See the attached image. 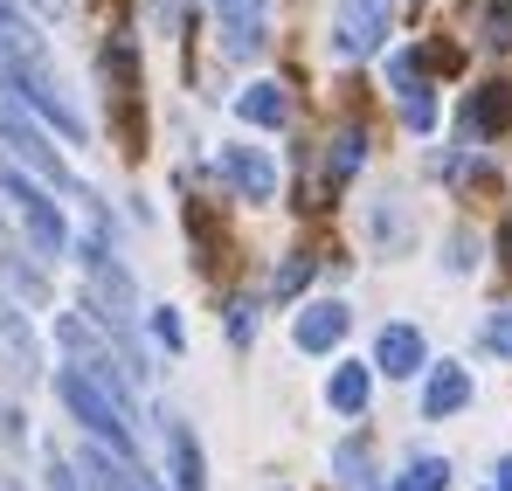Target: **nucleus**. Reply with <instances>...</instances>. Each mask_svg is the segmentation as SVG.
<instances>
[{"label": "nucleus", "instance_id": "obj_1", "mask_svg": "<svg viewBox=\"0 0 512 491\" xmlns=\"http://www.w3.org/2000/svg\"><path fill=\"white\" fill-rule=\"evenodd\" d=\"M0 90H7L21 111L49 118L70 146L84 139V118L70 111V97H63V83H56V70H49V56H42V42H35V28H28V21L0 35Z\"/></svg>", "mask_w": 512, "mask_h": 491}, {"label": "nucleus", "instance_id": "obj_2", "mask_svg": "<svg viewBox=\"0 0 512 491\" xmlns=\"http://www.w3.org/2000/svg\"><path fill=\"white\" fill-rule=\"evenodd\" d=\"M0 194L14 201V215H21V229H28L35 256H70V215L49 201V187H42L35 173H21V166L0 160Z\"/></svg>", "mask_w": 512, "mask_h": 491}, {"label": "nucleus", "instance_id": "obj_3", "mask_svg": "<svg viewBox=\"0 0 512 491\" xmlns=\"http://www.w3.org/2000/svg\"><path fill=\"white\" fill-rule=\"evenodd\" d=\"M56 402L77 415V422L90 429V443H104L111 457H132V450H139V436H132V422L118 415V402H111L97 381H84L77 367H56Z\"/></svg>", "mask_w": 512, "mask_h": 491}, {"label": "nucleus", "instance_id": "obj_4", "mask_svg": "<svg viewBox=\"0 0 512 491\" xmlns=\"http://www.w3.org/2000/svg\"><path fill=\"white\" fill-rule=\"evenodd\" d=\"M0 139L14 146V160L28 166V173H35L42 187H63V194L90 201V194H84V180L70 173V160H63V153H56V146L42 139V125H35V118H28V111H21V104H14L7 90H0Z\"/></svg>", "mask_w": 512, "mask_h": 491}, {"label": "nucleus", "instance_id": "obj_5", "mask_svg": "<svg viewBox=\"0 0 512 491\" xmlns=\"http://www.w3.org/2000/svg\"><path fill=\"white\" fill-rule=\"evenodd\" d=\"M77 256H84V270H90V312H97V326H104V332H125V326H132V312H139L132 270H125L111 249L97 243V236H84V243H77Z\"/></svg>", "mask_w": 512, "mask_h": 491}, {"label": "nucleus", "instance_id": "obj_6", "mask_svg": "<svg viewBox=\"0 0 512 491\" xmlns=\"http://www.w3.org/2000/svg\"><path fill=\"white\" fill-rule=\"evenodd\" d=\"M388 21H395V0H340L333 7V56L360 63L388 42Z\"/></svg>", "mask_w": 512, "mask_h": 491}, {"label": "nucleus", "instance_id": "obj_7", "mask_svg": "<svg viewBox=\"0 0 512 491\" xmlns=\"http://www.w3.org/2000/svg\"><path fill=\"white\" fill-rule=\"evenodd\" d=\"M77 471H84V491H167L153 471H139L132 457H111L104 443H84L77 450Z\"/></svg>", "mask_w": 512, "mask_h": 491}, {"label": "nucleus", "instance_id": "obj_8", "mask_svg": "<svg viewBox=\"0 0 512 491\" xmlns=\"http://www.w3.org/2000/svg\"><path fill=\"white\" fill-rule=\"evenodd\" d=\"M215 166H222V180H229L243 201H270V194H277V160L256 153V146H222Z\"/></svg>", "mask_w": 512, "mask_h": 491}, {"label": "nucleus", "instance_id": "obj_9", "mask_svg": "<svg viewBox=\"0 0 512 491\" xmlns=\"http://www.w3.org/2000/svg\"><path fill=\"white\" fill-rule=\"evenodd\" d=\"M215 21H222V56L250 63L263 49V0H215Z\"/></svg>", "mask_w": 512, "mask_h": 491}, {"label": "nucleus", "instance_id": "obj_10", "mask_svg": "<svg viewBox=\"0 0 512 491\" xmlns=\"http://www.w3.org/2000/svg\"><path fill=\"white\" fill-rule=\"evenodd\" d=\"M346 326H353V312H346L340 298H319V305H305V312H298L291 339H298V353H333V346L346 339Z\"/></svg>", "mask_w": 512, "mask_h": 491}, {"label": "nucleus", "instance_id": "obj_11", "mask_svg": "<svg viewBox=\"0 0 512 491\" xmlns=\"http://www.w3.org/2000/svg\"><path fill=\"white\" fill-rule=\"evenodd\" d=\"M374 367L388 374V381H409V374H423L429 367V346L416 326H381V339H374Z\"/></svg>", "mask_w": 512, "mask_h": 491}, {"label": "nucleus", "instance_id": "obj_12", "mask_svg": "<svg viewBox=\"0 0 512 491\" xmlns=\"http://www.w3.org/2000/svg\"><path fill=\"white\" fill-rule=\"evenodd\" d=\"M471 402V367H457V360H443V367H429L423 381V415L429 422H443V415H457Z\"/></svg>", "mask_w": 512, "mask_h": 491}, {"label": "nucleus", "instance_id": "obj_13", "mask_svg": "<svg viewBox=\"0 0 512 491\" xmlns=\"http://www.w3.org/2000/svg\"><path fill=\"white\" fill-rule=\"evenodd\" d=\"M236 118H243V125H263V132H277V125L291 118V90L270 83V77H256L250 90L236 97Z\"/></svg>", "mask_w": 512, "mask_h": 491}, {"label": "nucleus", "instance_id": "obj_14", "mask_svg": "<svg viewBox=\"0 0 512 491\" xmlns=\"http://www.w3.org/2000/svg\"><path fill=\"white\" fill-rule=\"evenodd\" d=\"M506 118H512V83H485L464 104V139H492V132H506Z\"/></svg>", "mask_w": 512, "mask_h": 491}, {"label": "nucleus", "instance_id": "obj_15", "mask_svg": "<svg viewBox=\"0 0 512 491\" xmlns=\"http://www.w3.org/2000/svg\"><path fill=\"white\" fill-rule=\"evenodd\" d=\"M167 457H173V491H208V464L187 422H167Z\"/></svg>", "mask_w": 512, "mask_h": 491}, {"label": "nucleus", "instance_id": "obj_16", "mask_svg": "<svg viewBox=\"0 0 512 491\" xmlns=\"http://www.w3.org/2000/svg\"><path fill=\"white\" fill-rule=\"evenodd\" d=\"M367 395H374V367H360V360L333 367V381H326V402H333L340 415H360V409H367Z\"/></svg>", "mask_w": 512, "mask_h": 491}, {"label": "nucleus", "instance_id": "obj_17", "mask_svg": "<svg viewBox=\"0 0 512 491\" xmlns=\"http://www.w3.org/2000/svg\"><path fill=\"white\" fill-rule=\"evenodd\" d=\"M0 346L21 360V367H42V339H35V326H28V312L14 305V298H0Z\"/></svg>", "mask_w": 512, "mask_h": 491}, {"label": "nucleus", "instance_id": "obj_18", "mask_svg": "<svg viewBox=\"0 0 512 491\" xmlns=\"http://www.w3.org/2000/svg\"><path fill=\"white\" fill-rule=\"evenodd\" d=\"M360 160H367V132L346 125L340 139H333V153H326V187H346V180L360 173Z\"/></svg>", "mask_w": 512, "mask_h": 491}, {"label": "nucleus", "instance_id": "obj_19", "mask_svg": "<svg viewBox=\"0 0 512 491\" xmlns=\"http://www.w3.org/2000/svg\"><path fill=\"white\" fill-rule=\"evenodd\" d=\"M443 485H450V464H443V457H409L402 478L388 491H443Z\"/></svg>", "mask_w": 512, "mask_h": 491}, {"label": "nucleus", "instance_id": "obj_20", "mask_svg": "<svg viewBox=\"0 0 512 491\" xmlns=\"http://www.w3.org/2000/svg\"><path fill=\"white\" fill-rule=\"evenodd\" d=\"M312 270H319L312 256H284V263H277V277H270V291H277V298H298V291L312 284Z\"/></svg>", "mask_w": 512, "mask_h": 491}, {"label": "nucleus", "instance_id": "obj_21", "mask_svg": "<svg viewBox=\"0 0 512 491\" xmlns=\"http://www.w3.org/2000/svg\"><path fill=\"white\" fill-rule=\"evenodd\" d=\"M402 125H409V132H429V125H436V97H429V83H409V90H402Z\"/></svg>", "mask_w": 512, "mask_h": 491}, {"label": "nucleus", "instance_id": "obj_22", "mask_svg": "<svg viewBox=\"0 0 512 491\" xmlns=\"http://www.w3.org/2000/svg\"><path fill=\"white\" fill-rule=\"evenodd\" d=\"M485 346H492L499 360H512V305H499V312L485 319Z\"/></svg>", "mask_w": 512, "mask_h": 491}, {"label": "nucleus", "instance_id": "obj_23", "mask_svg": "<svg viewBox=\"0 0 512 491\" xmlns=\"http://www.w3.org/2000/svg\"><path fill=\"white\" fill-rule=\"evenodd\" d=\"M153 339H160L167 353H180V346H187V332H180V312H173V305H160V312H153Z\"/></svg>", "mask_w": 512, "mask_h": 491}, {"label": "nucleus", "instance_id": "obj_24", "mask_svg": "<svg viewBox=\"0 0 512 491\" xmlns=\"http://www.w3.org/2000/svg\"><path fill=\"white\" fill-rule=\"evenodd\" d=\"M485 42H492V49H512V0H499V7L485 14Z\"/></svg>", "mask_w": 512, "mask_h": 491}, {"label": "nucleus", "instance_id": "obj_25", "mask_svg": "<svg viewBox=\"0 0 512 491\" xmlns=\"http://www.w3.org/2000/svg\"><path fill=\"white\" fill-rule=\"evenodd\" d=\"M229 339H236V346H250V339H256V305H250V298L229 305Z\"/></svg>", "mask_w": 512, "mask_h": 491}, {"label": "nucleus", "instance_id": "obj_26", "mask_svg": "<svg viewBox=\"0 0 512 491\" xmlns=\"http://www.w3.org/2000/svg\"><path fill=\"white\" fill-rule=\"evenodd\" d=\"M471 263H478V236L457 229V236H450V270H471Z\"/></svg>", "mask_w": 512, "mask_h": 491}, {"label": "nucleus", "instance_id": "obj_27", "mask_svg": "<svg viewBox=\"0 0 512 491\" xmlns=\"http://www.w3.org/2000/svg\"><path fill=\"white\" fill-rule=\"evenodd\" d=\"M333 464L346 471V485H360V478H367V457H360V443H340V457H333Z\"/></svg>", "mask_w": 512, "mask_h": 491}, {"label": "nucleus", "instance_id": "obj_28", "mask_svg": "<svg viewBox=\"0 0 512 491\" xmlns=\"http://www.w3.org/2000/svg\"><path fill=\"white\" fill-rule=\"evenodd\" d=\"M28 7H35V21H49V28L70 21V0H28Z\"/></svg>", "mask_w": 512, "mask_h": 491}, {"label": "nucleus", "instance_id": "obj_29", "mask_svg": "<svg viewBox=\"0 0 512 491\" xmlns=\"http://www.w3.org/2000/svg\"><path fill=\"white\" fill-rule=\"evenodd\" d=\"M492 491H512V457L499 464V471H492Z\"/></svg>", "mask_w": 512, "mask_h": 491}, {"label": "nucleus", "instance_id": "obj_30", "mask_svg": "<svg viewBox=\"0 0 512 491\" xmlns=\"http://www.w3.org/2000/svg\"><path fill=\"white\" fill-rule=\"evenodd\" d=\"M499 256H506V263H512V222H506V229H499Z\"/></svg>", "mask_w": 512, "mask_h": 491}, {"label": "nucleus", "instance_id": "obj_31", "mask_svg": "<svg viewBox=\"0 0 512 491\" xmlns=\"http://www.w3.org/2000/svg\"><path fill=\"white\" fill-rule=\"evenodd\" d=\"M0 249H7V222H0Z\"/></svg>", "mask_w": 512, "mask_h": 491}]
</instances>
